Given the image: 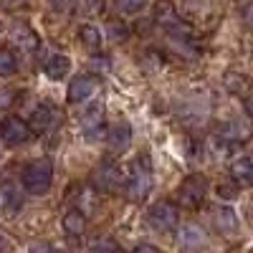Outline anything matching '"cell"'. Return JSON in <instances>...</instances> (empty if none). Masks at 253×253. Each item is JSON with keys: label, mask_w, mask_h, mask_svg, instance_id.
Returning a JSON list of instances; mask_svg holds the SVG:
<instances>
[{"label": "cell", "mask_w": 253, "mask_h": 253, "mask_svg": "<svg viewBox=\"0 0 253 253\" xmlns=\"http://www.w3.org/2000/svg\"><path fill=\"white\" fill-rule=\"evenodd\" d=\"M147 223H150L152 230H160V233H170V230L177 228V205L170 203V200L155 203L150 210H147Z\"/></svg>", "instance_id": "3957f363"}, {"label": "cell", "mask_w": 253, "mask_h": 253, "mask_svg": "<svg viewBox=\"0 0 253 253\" xmlns=\"http://www.w3.org/2000/svg\"><path fill=\"white\" fill-rule=\"evenodd\" d=\"M3 248H5V241H3V238H0V251H3Z\"/></svg>", "instance_id": "83f0119b"}, {"label": "cell", "mask_w": 253, "mask_h": 253, "mask_svg": "<svg viewBox=\"0 0 253 253\" xmlns=\"http://www.w3.org/2000/svg\"><path fill=\"white\" fill-rule=\"evenodd\" d=\"M109 38L114 43H124V41L129 38V28L124 23H109Z\"/></svg>", "instance_id": "7402d4cb"}, {"label": "cell", "mask_w": 253, "mask_h": 253, "mask_svg": "<svg viewBox=\"0 0 253 253\" xmlns=\"http://www.w3.org/2000/svg\"><path fill=\"white\" fill-rule=\"evenodd\" d=\"M81 124H84V129H86L89 139L101 137L104 134V112H101V107H91L89 112H84Z\"/></svg>", "instance_id": "9a60e30c"}, {"label": "cell", "mask_w": 253, "mask_h": 253, "mask_svg": "<svg viewBox=\"0 0 253 253\" xmlns=\"http://www.w3.org/2000/svg\"><path fill=\"white\" fill-rule=\"evenodd\" d=\"M71 71V61L63 56V53H56V56H51L48 58V63H46V74L51 76V79H63Z\"/></svg>", "instance_id": "e0dca14e"}, {"label": "cell", "mask_w": 253, "mask_h": 253, "mask_svg": "<svg viewBox=\"0 0 253 253\" xmlns=\"http://www.w3.org/2000/svg\"><path fill=\"white\" fill-rule=\"evenodd\" d=\"M13 101H15V94L10 89H0V112H8Z\"/></svg>", "instance_id": "603a6c76"}, {"label": "cell", "mask_w": 253, "mask_h": 253, "mask_svg": "<svg viewBox=\"0 0 253 253\" xmlns=\"http://www.w3.org/2000/svg\"><path fill=\"white\" fill-rule=\"evenodd\" d=\"M107 142H109V150H112V155H124L126 150H129V144H132V129H129V124L126 122H122V124H117L114 129L107 134Z\"/></svg>", "instance_id": "8fae6325"}, {"label": "cell", "mask_w": 253, "mask_h": 253, "mask_svg": "<svg viewBox=\"0 0 253 253\" xmlns=\"http://www.w3.org/2000/svg\"><path fill=\"white\" fill-rule=\"evenodd\" d=\"M152 182H155V177H152L150 157L139 155L134 160V165H132L129 175H126V180H124V193H126V198H129L132 203H142L147 195L152 193Z\"/></svg>", "instance_id": "6da1fadb"}, {"label": "cell", "mask_w": 253, "mask_h": 253, "mask_svg": "<svg viewBox=\"0 0 253 253\" xmlns=\"http://www.w3.org/2000/svg\"><path fill=\"white\" fill-rule=\"evenodd\" d=\"M218 195H220V198H233V195H236V190H233V187L220 185V187H218Z\"/></svg>", "instance_id": "d4e9b609"}, {"label": "cell", "mask_w": 253, "mask_h": 253, "mask_svg": "<svg viewBox=\"0 0 253 253\" xmlns=\"http://www.w3.org/2000/svg\"><path fill=\"white\" fill-rule=\"evenodd\" d=\"M180 241L185 248H198L205 243V236H203V230L198 225H185L182 228V233H180Z\"/></svg>", "instance_id": "d6986e66"}, {"label": "cell", "mask_w": 253, "mask_h": 253, "mask_svg": "<svg viewBox=\"0 0 253 253\" xmlns=\"http://www.w3.org/2000/svg\"><path fill=\"white\" fill-rule=\"evenodd\" d=\"M94 185L101 193H114V190L122 185V170L119 165L112 160H104L96 170H94Z\"/></svg>", "instance_id": "8992f818"}, {"label": "cell", "mask_w": 253, "mask_h": 253, "mask_svg": "<svg viewBox=\"0 0 253 253\" xmlns=\"http://www.w3.org/2000/svg\"><path fill=\"white\" fill-rule=\"evenodd\" d=\"M91 251H119V243L104 238V241H94L91 243Z\"/></svg>", "instance_id": "cb8c5ba5"}, {"label": "cell", "mask_w": 253, "mask_h": 253, "mask_svg": "<svg viewBox=\"0 0 253 253\" xmlns=\"http://www.w3.org/2000/svg\"><path fill=\"white\" fill-rule=\"evenodd\" d=\"M117 8L122 15H139L147 8V0H117Z\"/></svg>", "instance_id": "44dd1931"}, {"label": "cell", "mask_w": 253, "mask_h": 253, "mask_svg": "<svg viewBox=\"0 0 253 253\" xmlns=\"http://www.w3.org/2000/svg\"><path fill=\"white\" fill-rule=\"evenodd\" d=\"M31 134H33L31 124L23 122L20 117H5L3 122H0V139H3L5 144H10V147H18V144L28 142Z\"/></svg>", "instance_id": "277c9868"}, {"label": "cell", "mask_w": 253, "mask_h": 253, "mask_svg": "<svg viewBox=\"0 0 253 253\" xmlns=\"http://www.w3.org/2000/svg\"><path fill=\"white\" fill-rule=\"evenodd\" d=\"M205 193H208V182H205L203 175H190V177H185V182H182L180 190H177L180 203H182L185 208H198V205L203 203Z\"/></svg>", "instance_id": "5b68a950"}, {"label": "cell", "mask_w": 253, "mask_h": 253, "mask_svg": "<svg viewBox=\"0 0 253 253\" xmlns=\"http://www.w3.org/2000/svg\"><path fill=\"white\" fill-rule=\"evenodd\" d=\"M248 112L253 114V91H251V96H248Z\"/></svg>", "instance_id": "4316f807"}, {"label": "cell", "mask_w": 253, "mask_h": 253, "mask_svg": "<svg viewBox=\"0 0 253 253\" xmlns=\"http://www.w3.org/2000/svg\"><path fill=\"white\" fill-rule=\"evenodd\" d=\"M18 71V61L10 48H0V76H10Z\"/></svg>", "instance_id": "ffe728a7"}, {"label": "cell", "mask_w": 253, "mask_h": 253, "mask_svg": "<svg viewBox=\"0 0 253 253\" xmlns=\"http://www.w3.org/2000/svg\"><path fill=\"white\" fill-rule=\"evenodd\" d=\"M10 38H13V43L20 48V51H26V53H33L38 51V33L33 31L31 23H26V20H15V23L10 26Z\"/></svg>", "instance_id": "52a82bcc"}, {"label": "cell", "mask_w": 253, "mask_h": 253, "mask_svg": "<svg viewBox=\"0 0 253 253\" xmlns=\"http://www.w3.org/2000/svg\"><path fill=\"white\" fill-rule=\"evenodd\" d=\"M53 182V165L51 160H36L23 170V187L33 195H46Z\"/></svg>", "instance_id": "7a4b0ae2"}, {"label": "cell", "mask_w": 253, "mask_h": 253, "mask_svg": "<svg viewBox=\"0 0 253 253\" xmlns=\"http://www.w3.org/2000/svg\"><path fill=\"white\" fill-rule=\"evenodd\" d=\"M137 251H152V253H160V248H157V246H150V243H139Z\"/></svg>", "instance_id": "484cf974"}, {"label": "cell", "mask_w": 253, "mask_h": 253, "mask_svg": "<svg viewBox=\"0 0 253 253\" xmlns=\"http://www.w3.org/2000/svg\"><path fill=\"white\" fill-rule=\"evenodd\" d=\"M213 223H215V228L220 230L223 236H233L238 230V215H236V210L228 208V205L213 210Z\"/></svg>", "instance_id": "4fadbf2b"}, {"label": "cell", "mask_w": 253, "mask_h": 253, "mask_svg": "<svg viewBox=\"0 0 253 253\" xmlns=\"http://www.w3.org/2000/svg\"><path fill=\"white\" fill-rule=\"evenodd\" d=\"M53 122V107L51 104H38L31 114V129L33 132H46Z\"/></svg>", "instance_id": "2e32d148"}, {"label": "cell", "mask_w": 253, "mask_h": 253, "mask_svg": "<svg viewBox=\"0 0 253 253\" xmlns=\"http://www.w3.org/2000/svg\"><path fill=\"white\" fill-rule=\"evenodd\" d=\"M20 205H23V193H20V187L10 180H5L0 185V210H3L5 215H15Z\"/></svg>", "instance_id": "9c48e42d"}, {"label": "cell", "mask_w": 253, "mask_h": 253, "mask_svg": "<svg viewBox=\"0 0 253 253\" xmlns=\"http://www.w3.org/2000/svg\"><path fill=\"white\" fill-rule=\"evenodd\" d=\"M230 177L241 187H253V155H241L230 165Z\"/></svg>", "instance_id": "30bf717a"}, {"label": "cell", "mask_w": 253, "mask_h": 253, "mask_svg": "<svg viewBox=\"0 0 253 253\" xmlns=\"http://www.w3.org/2000/svg\"><path fill=\"white\" fill-rule=\"evenodd\" d=\"M96 86H99V81H96L94 76H89V74L76 76V79L69 84V91H66L69 104H81V101H86L89 96H94Z\"/></svg>", "instance_id": "ba28073f"}, {"label": "cell", "mask_w": 253, "mask_h": 253, "mask_svg": "<svg viewBox=\"0 0 253 253\" xmlns=\"http://www.w3.org/2000/svg\"><path fill=\"white\" fill-rule=\"evenodd\" d=\"M61 225H63V233H66V236L79 238V236L86 233V215H84L79 208H74V210H69V213L63 215Z\"/></svg>", "instance_id": "5bb4252c"}, {"label": "cell", "mask_w": 253, "mask_h": 253, "mask_svg": "<svg viewBox=\"0 0 253 253\" xmlns=\"http://www.w3.org/2000/svg\"><path fill=\"white\" fill-rule=\"evenodd\" d=\"M79 38H81V43L86 46L89 51H99V46H101V33H99V28L91 26V23H84V26L79 28Z\"/></svg>", "instance_id": "ac0fdd59"}, {"label": "cell", "mask_w": 253, "mask_h": 253, "mask_svg": "<svg viewBox=\"0 0 253 253\" xmlns=\"http://www.w3.org/2000/svg\"><path fill=\"white\" fill-rule=\"evenodd\" d=\"M253 134V126L246 119H233L228 122L223 129H220V139H225L228 144H236V142H246Z\"/></svg>", "instance_id": "7c38bea8"}]
</instances>
